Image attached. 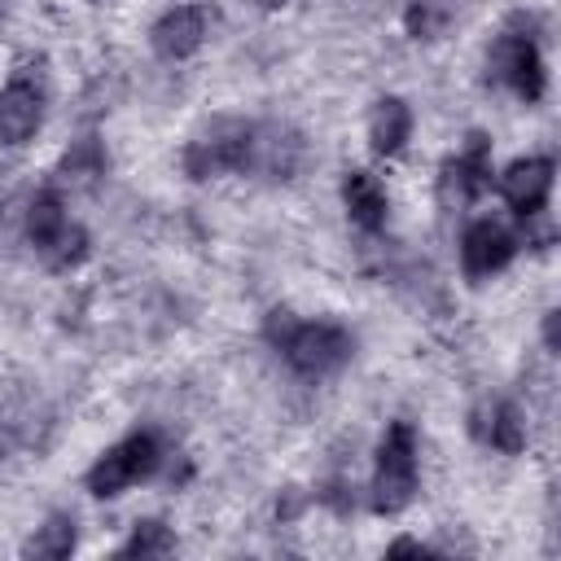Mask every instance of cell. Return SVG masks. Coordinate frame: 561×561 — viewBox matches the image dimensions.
Listing matches in <instances>:
<instances>
[{
    "mask_svg": "<svg viewBox=\"0 0 561 561\" xmlns=\"http://www.w3.org/2000/svg\"><path fill=\"white\" fill-rule=\"evenodd\" d=\"M75 539H79V530H75V517H66V513H53L26 543H22V552L26 557H44V561H61V557H70L75 552Z\"/></svg>",
    "mask_w": 561,
    "mask_h": 561,
    "instance_id": "2e32d148",
    "label": "cell"
},
{
    "mask_svg": "<svg viewBox=\"0 0 561 561\" xmlns=\"http://www.w3.org/2000/svg\"><path fill=\"white\" fill-rule=\"evenodd\" d=\"M101 171H105V153H101V145H96L92 136L79 140V145L61 158V175H66V180H70V175H75V180H92V175H101Z\"/></svg>",
    "mask_w": 561,
    "mask_h": 561,
    "instance_id": "ac0fdd59",
    "label": "cell"
},
{
    "mask_svg": "<svg viewBox=\"0 0 561 561\" xmlns=\"http://www.w3.org/2000/svg\"><path fill=\"white\" fill-rule=\"evenodd\" d=\"M158 460H162L158 434L136 430V434H127L123 443H114V447H110V451L88 469V491H92V495H101V500L123 495L131 482L149 478V473L158 469Z\"/></svg>",
    "mask_w": 561,
    "mask_h": 561,
    "instance_id": "277c9868",
    "label": "cell"
},
{
    "mask_svg": "<svg viewBox=\"0 0 561 561\" xmlns=\"http://www.w3.org/2000/svg\"><path fill=\"white\" fill-rule=\"evenodd\" d=\"M302 162V136L280 127V123H263V127H250V140H245V171H259L267 180H289Z\"/></svg>",
    "mask_w": 561,
    "mask_h": 561,
    "instance_id": "ba28073f",
    "label": "cell"
},
{
    "mask_svg": "<svg viewBox=\"0 0 561 561\" xmlns=\"http://www.w3.org/2000/svg\"><path fill=\"white\" fill-rule=\"evenodd\" d=\"M342 202H346V215H351L364 232H377V228L386 224L390 202H386V188L377 184L373 171H346V175H342Z\"/></svg>",
    "mask_w": 561,
    "mask_h": 561,
    "instance_id": "4fadbf2b",
    "label": "cell"
},
{
    "mask_svg": "<svg viewBox=\"0 0 561 561\" xmlns=\"http://www.w3.org/2000/svg\"><path fill=\"white\" fill-rule=\"evenodd\" d=\"M416 495V434L408 421H390L377 443V469H373V508L377 513H403Z\"/></svg>",
    "mask_w": 561,
    "mask_h": 561,
    "instance_id": "7a4b0ae2",
    "label": "cell"
},
{
    "mask_svg": "<svg viewBox=\"0 0 561 561\" xmlns=\"http://www.w3.org/2000/svg\"><path fill=\"white\" fill-rule=\"evenodd\" d=\"M259 4H263V9H280L285 0H259Z\"/></svg>",
    "mask_w": 561,
    "mask_h": 561,
    "instance_id": "7402d4cb",
    "label": "cell"
},
{
    "mask_svg": "<svg viewBox=\"0 0 561 561\" xmlns=\"http://www.w3.org/2000/svg\"><path fill=\"white\" fill-rule=\"evenodd\" d=\"M486 184H491V140H486L482 131H473V136L465 140V149L443 162L438 197H443V206H465V202H473Z\"/></svg>",
    "mask_w": 561,
    "mask_h": 561,
    "instance_id": "8992f818",
    "label": "cell"
},
{
    "mask_svg": "<svg viewBox=\"0 0 561 561\" xmlns=\"http://www.w3.org/2000/svg\"><path fill=\"white\" fill-rule=\"evenodd\" d=\"M245 140L250 123H215L210 136H197L184 149V171L193 180H210L224 171H245Z\"/></svg>",
    "mask_w": 561,
    "mask_h": 561,
    "instance_id": "5b68a950",
    "label": "cell"
},
{
    "mask_svg": "<svg viewBox=\"0 0 561 561\" xmlns=\"http://www.w3.org/2000/svg\"><path fill=\"white\" fill-rule=\"evenodd\" d=\"M548 193H552V158H517L500 175V197L522 219H535L548 206Z\"/></svg>",
    "mask_w": 561,
    "mask_h": 561,
    "instance_id": "7c38bea8",
    "label": "cell"
},
{
    "mask_svg": "<svg viewBox=\"0 0 561 561\" xmlns=\"http://www.w3.org/2000/svg\"><path fill=\"white\" fill-rule=\"evenodd\" d=\"M513 254H517V237L508 228H500L495 219H473L460 237V263H465V276H473V280L508 267Z\"/></svg>",
    "mask_w": 561,
    "mask_h": 561,
    "instance_id": "9c48e42d",
    "label": "cell"
},
{
    "mask_svg": "<svg viewBox=\"0 0 561 561\" xmlns=\"http://www.w3.org/2000/svg\"><path fill=\"white\" fill-rule=\"evenodd\" d=\"M543 342H548V351L561 346V311H548L543 316Z\"/></svg>",
    "mask_w": 561,
    "mask_h": 561,
    "instance_id": "ffe728a7",
    "label": "cell"
},
{
    "mask_svg": "<svg viewBox=\"0 0 561 561\" xmlns=\"http://www.w3.org/2000/svg\"><path fill=\"white\" fill-rule=\"evenodd\" d=\"M206 26H210V13H206L202 4L167 9V13L153 22V31H149L153 53H158V57H167V61H184V57H193V53L202 48Z\"/></svg>",
    "mask_w": 561,
    "mask_h": 561,
    "instance_id": "30bf717a",
    "label": "cell"
},
{
    "mask_svg": "<svg viewBox=\"0 0 561 561\" xmlns=\"http://www.w3.org/2000/svg\"><path fill=\"white\" fill-rule=\"evenodd\" d=\"M438 22H443V18L430 9V0H421V4L408 9V31H412L416 39H430V35L438 31Z\"/></svg>",
    "mask_w": 561,
    "mask_h": 561,
    "instance_id": "d6986e66",
    "label": "cell"
},
{
    "mask_svg": "<svg viewBox=\"0 0 561 561\" xmlns=\"http://www.w3.org/2000/svg\"><path fill=\"white\" fill-rule=\"evenodd\" d=\"M399 552H425V543H416V539H394V543H390V557H399Z\"/></svg>",
    "mask_w": 561,
    "mask_h": 561,
    "instance_id": "44dd1931",
    "label": "cell"
},
{
    "mask_svg": "<svg viewBox=\"0 0 561 561\" xmlns=\"http://www.w3.org/2000/svg\"><path fill=\"white\" fill-rule=\"evenodd\" d=\"M491 75L504 79L522 101H539L543 96V57L535 48V39L526 35H500L495 48H491Z\"/></svg>",
    "mask_w": 561,
    "mask_h": 561,
    "instance_id": "52a82bcc",
    "label": "cell"
},
{
    "mask_svg": "<svg viewBox=\"0 0 561 561\" xmlns=\"http://www.w3.org/2000/svg\"><path fill=\"white\" fill-rule=\"evenodd\" d=\"M408 136H412V110L399 96H381L373 105V114H368V145H373V153L390 158V153H399L408 145Z\"/></svg>",
    "mask_w": 561,
    "mask_h": 561,
    "instance_id": "9a60e30c",
    "label": "cell"
},
{
    "mask_svg": "<svg viewBox=\"0 0 561 561\" xmlns=\"http://www.w3.org/2000/svg\"><path fill=\"white\" fill-rule=\"evenodd\" d=\"M26 237L44 254L48 267H75L88 254V232L66 219V206H61L57 188H39L31 197V206H26Z\"/></svg>",
    "mask_w": 561,
    "mask_h": 561,
    "instance_id": "3957f363",
    "label": "cell"
},
{
    "mask_svg": "<svg viewBox=\"0 0 561 561\" xmlns=\"http://www.w3.org/2000/svg\"><path fill=\"white\" fill-rule=\"evenodd\" d=\"M267 333L280 342L289 368L302 377H324V373L342 368L355 351L351 333L342 324H329V320H285V311H272Z\"/></svg>",
    "mask_w": 561,
    "mask_h": 561,
    "instance_id": "6da1fadb",
    "label": "cell"
},
{
    "mask_svg": "<svg viewBox=\"0 0 561 561\" xmlns=\"http://www.w3.org/2000/svg\"><path fill=\"white\" fill-rule=\"evenodd\" d=\"M473 434L486 438L491 447L508 451V456L526 447V421H522V412H517L508 399H491V403H482V408L473 412Z\"/></svg>",
    "mask_w": 561,
    "mask_h": 561,
    "instance_id": "5bb4252c",
    "label": "cell"
},
{
    "mask_svg": "<svg viewBox=\"0 0 561 561\" xmlns=\"http://www.w3.org/2000/svg\"><path fill=\"white\" fill-rule=\"evenodd\" d=\"M44 123V92L26 75L9 79L0 92V145H26Z\"/></svg>",
    "mask_w": 561,
    "mask_h": 561,
    "instance_id": "8fae6325",
    "label": "cell"
},
{
    "mask_svg": "<svg viewBox=\"0 0 561 561\" xmlns=\"http://www.w3.org/2000/svg\"><path fill=\"white\" fill-rule=\"evenodd\" d=\"M175 552V535L162 522H136V530L127 535V543L118 548V557H171Z\"/></svg>",
    "mask_w": 561,
    "mask_h": 561,
    "instance_id": "e0dca14e",
    "label": "cell"
}]
</instances>
